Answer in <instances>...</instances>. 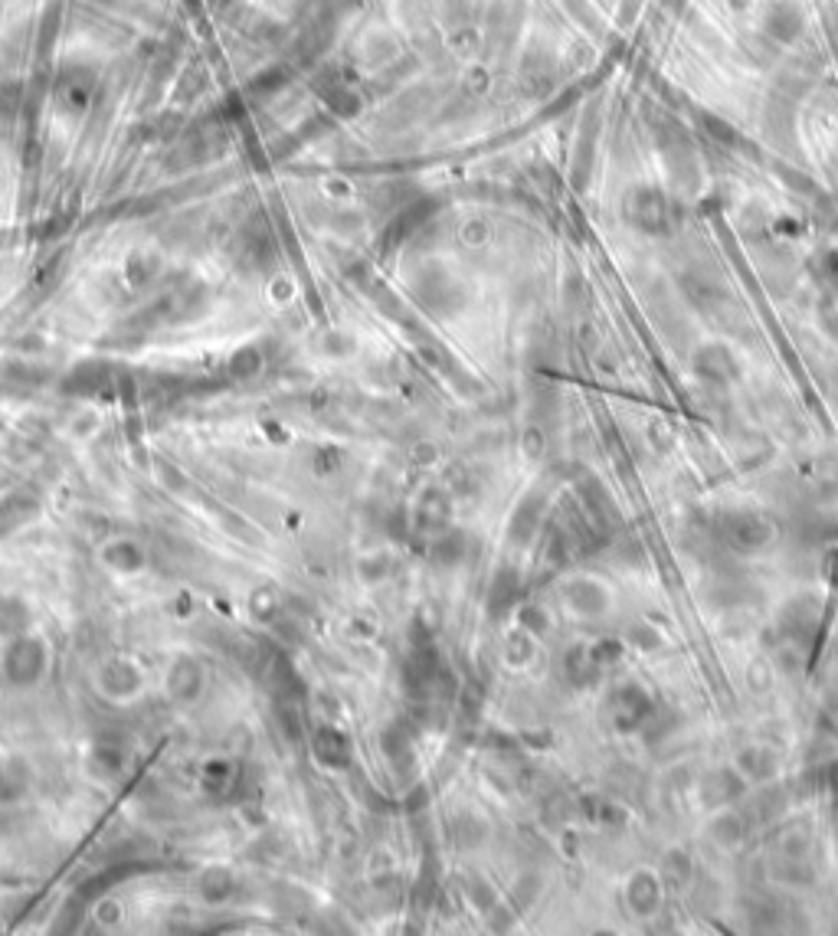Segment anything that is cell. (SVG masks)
Instances as JSON below:
<instances>
[{
  "label": "cell",
  "instance_id": "6da1fadb",
  "mask_svg": "<svg viewBox=\"0 0 838 936\" xmlns=\"http://www.w3.org/2000/svg\"><path fill=\"white\" fill-rule=\"evenodd\" d=\"M724 537L740 550H753L770 540V521L760 514H734V518H727Z\"/></svg>",
  "mask_w": 838,
  "mask_h": 936
}]
</instances>
